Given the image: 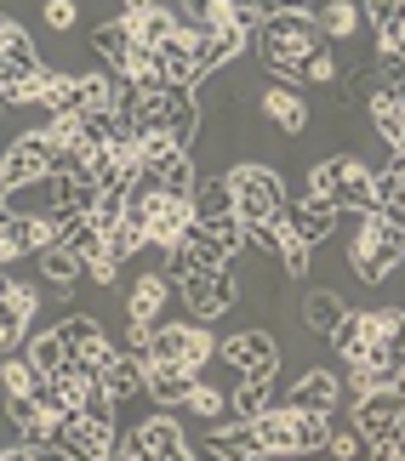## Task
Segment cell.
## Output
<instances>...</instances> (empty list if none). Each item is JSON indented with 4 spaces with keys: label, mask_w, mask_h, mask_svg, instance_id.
Returning <instances> with one entry per match:
<instances>
[{
    "label": "cell",
    "mask_w": 405,
    "mask_h": 461,
    "mask_svg": "<svg viewBox=\"0 0 405 461\" xmlns=\"http://www.w3.org/2000/svg\"><path fill=\"white\" fill-rule=\"evenodd\" d=\"M257 58L269 75H280V86H303V63L326 46L320 34V17L314 12H297V17H262V29L252 34Z\"/></svg>",
    "instance_id": "1"
},
{
    "label": "cell",
    "mask_w": 405,
    "mask_h": 461,
    "mask_svg": "<svg viewBox=\"0 0 405 461\" xmlns=\"http://www.w3.org/2000/svg\"><path fill=\"white\" fill-rule=\"evenodd\" d=\"M308 194L331 200L337 211H377V171L365 166L360 154H331V159H314L308 166Z\"/></svg>",
    "instance_id": "2"
},
{
    "label": "cell",
    "mask_w": 405,
    "mask_h": 461,
    "mask_svg": "<svg viewBox=\"0 0 405 461\" xmlns=\"http://www.w3.org/2000/svg\"><path fill=\"white\" fill-rule=\"evenodd\" d=\"M400 262H405V228L389 222L382 211H365L360 234L348 240V268L360 274V285H382Z\"/></svg>",
    "instance_id": "3"
},
{
    "label": "cell",
    "mask_w": 405,
    "mask_h": 461,
    "mask_svg": "<svg viewBox=\"0 0 405 461\" xmlns=\"http://www.w3.org/2000/svg\"><path fill=\"white\" fill-rule=\"evenodd\" d=\"M252 428L262 438V456H314L331 445V416H308L291 404H269Z\"/></svg>",
    "instance_id": "4"
},
{
    "label": "cell",
    "mask_w": 405,
    "mask_h": 461,
    "mask_svg": "<svg viewBox=\"0 0 405 461\" xmlns=\"http://www.w3.org/2000/svg\"><path fill=\"white\" fill-rule=\"evenodd\" d=\"M228 188H235V211L245 228H262V222H286V183H280L274 166H257V159H245V166L228 171Z\"/></svg>",
    "instance_id": "5"
},
{
    "label": "cell",
    "mask_w": 405,
    "mask_h": 461,
    "mask_svg": "<svg viewBox=\"0 0 405 461\" xmlns=\"http://www.w3.org/2000/svg\"><path fill=\"white\" fill-rule=\"evenodd\" d=\"M217 353V342H211V330L200 325V319H183V325H154L149 336V359L154 365H178V370H195Z\"/></svg>",
    "instance_id": "6"
},
{
    "label": "cell",
    "mask_w": 405,
    "mask_h": 461,
    "mask_svg": "<svg viewBox=\"0 0 405 461\" xmlns=\"http://www.w3.org/2000/svg\"><path fill=\"white\" fill-rule=\"evenodd\" d=\"M115 445H120L115 421H97V416H86V411H69L51 450H58L63 461H115Z\"/></svg>",
    "instance_id": "7"
},
{
    "label": "cell",
    "mask_w": 405,
    "mask_h": 461,
    "mask_svg": "<svg viewBox=\"0 0 405 461\" xmlns=\"http://www.w3.org/2000/svg\"><path fill=\"white\" fill-rule=\"evenodd\" d=\"M178 296H183V308L206 325V319H223L228 308L240 303V285H235V274H228V268H189L178 279Z\"/></svg>",
    "instance_id": "8"
},
{
    "label": "cell",
    "mask_w": 405,
    "mask_h": 461,
    "mask_svg": "<svg viewBox=\"0 0 405 461\" xmlns=\"http://www.w3.org/2000/svg\"><path fill=\"white\" fill-rule=\"evenodd\" d=\"M348 421L360 428L365 445H394V438H400V421H405V393H400V387H372V393H354Z\"/></svg>",
    "instance_id": "9"
},
{
    "label": "cell",
    "mask_w": 405,
    "mask_h": 461,
    "mask_svg": "<svg viewBox=\"0 0 405 461\" xmlns=\"http://www.w3.org/2000/svg\"><path fill=\"white\" fill-rule=\"evenodd\" d=\"M58 336H63V348H69V365L86 370V376H103V370H109V359L120 353V348L109 342V330H103L92 313H69L63 325H58Z\"/></svg>",
    "instance_id": "10"
},
{
    "label": "cell",
    "mask_w": 405,
    "mask_h": 461,
    "mask_svg": "<svg viewBox=\"0 0 405 461\" xmlns=\"http://www.w3.org/2000/svg\"><path fill=\"white\" fill-rule=\"evenodd\" d=\"M154 80L161 86H200V29H178L166 46H154Z\"/></svg>",
    "instance_id": "11"
},
{
    "label": "cell",
    "mask_w": 405,
    "mask_h": 461,
    "mask_svg": "<svg viewBox=\"0 0 405 461\" xmlns=\"http://www.w3.org/2000/svg\"><path fill=\"white\" fill-rule=\"evenodd\" d=\"M41 308V291L23 285V279H12L6 296H0V353H17L29 342V319Z\"/></svg>",
    "instance_id": "12"
},
{
    "label": "cell",
    "mask_w": 405,
    "mask_h": 461,
    "mask_svg": "<svg viewBox=\"0 0 405 461\" xmlns=\"http://www.w3.org/2000/svg\"><path fill=\"white\" fill-rule=\"evenodd\" d=\"M400 376H405V365H400L394 342H377V348H365L360 359H348V382H354V393H372V387H400Z\"/></svg>",
    "instance_id": "13"
},
{
    "label": "cell",
    "mask_w": 405,
    "mask_h": 461,
    "mask_svg": "<svg viewBox=\"0 0 405 461\" xmlns=\"http://www.w3.org/2000/svg\"><path fill=\"white\" fill-rule=\"evenodd\" d=\"M291 411H308V416H331L343 404V382H337V370H303V376H297V387H291Z\"/></svg>",
    "instance_id": "14"
},
{
    "label": "cell",
    "mask_w": 405,
    "mask_h": 461,
    "mask_svg": "<svg viewBox=\"0 0 405 461\" xmlns=\"http://www.w3.org/2000/svg\"><path fill=\"white\" fill-rule=\"evenodd\" d=\"M132 433H137V445L149 450V461H195V445H189V433L171 416H149V421H137Z\"/></svg>",
    "instance_id": "15"
},
{
    "label": "cell",
    "mask_w": 405,
    "mask_h": 461,
    "mask_svg": "<svg viewBox=\"0 0 405 461\" xmlns=\"http://www.w3.org/2000/svg\"><path fill=\"white\" fill-rule=\"evenodd\" d=\"M337 217H343V211L331 200H320V194H303L297 205H286V228L297 240H308V245H320V240L337 234Z\"/></svg>",
    "instance_id": "16"
},
{
    "label": "cell",
    "mask_w": 405,
    "mask_h": 461,
    "mask_svg": "<svg viewBox=\"0 0 405 461\" xmlns=\"http://www.w3.org/2000/svg\"><path fill=\"white\" fill-rule=\"evenodd\" d=\"M223 359L240 370V376H252V370H280V342L269 330H240L223 342Z\"/></svg>",
    "instance_id": "17"
},
{
    "label": "cell",
    "mask_w": 405,
    "mask_h": 461,
    "mask_svg": "<svg viewBox=\"0 0 405 461\" xmlns=\"http://www.w3.org/2000/svg\"><path fill=\"white\" fill-rule=\"evenodd\" d=\"M206 450H211V461H262V438L252 421H211Z\"/></svg>",
    "instance_id": "18"
},
{
    "label": "cell",
    "mask_w": 405,
    "mask_h": 461,
    "mask_svg": "<svg viewBox=\"0 0 405 461\" xmlns=\"http://www.w3.org/2000/svg\"><path fill=\"white\" fill-rule=\"evenodd\" d=\"M97 382L109 387V399H115V404H120V399H137V393H149V353H137V348L115 353V359H109V370H103Z\"/></svg>",
    "instance_id": "19"
},
{
    "label": "cell",
    "mask_w": 405,
    "mask_h": 461,
    "mask_svg": "<svg viewBox=\"0 0 405 461\" xmlns=\"http://www.w3.org/2000/svg\"><path fill=\"white\" fill-rule=\"evenodd\" d=\"M166 296H171V279L166 274H137L132 291H126V319H132V325H161Z\"/></svg>",
    "instance_id": "20"
},
{
    "label": "cell",
    "mask_w": 405,
    "mask_h": 461,
    "mask_svg": "<svg viewBox=\"0 0 405 461\" xmlns=\"http://www.w3.org/2000/svg\"><path fill=\"white\" fill-rule=\"evenodd\" d=\"M262 114H269V126H280L286 137L308 131V103L297 97V86H269V92H262Z\"/></svg>",
    "instance_id": "21"
},
{
    "label": "cell",
    "mask_w": 405,
    "mask_h": 461,
    "mask_svg": "<svg viewBox=\"0 0 405 461\" xmlns=\"http://www.w3.org/2000/svg\"><path fill=\"white\" fill-rule=\"evenodd\" d=\"M365 109H372L377 137H382V143H389V149L400 154V149H405V92H389V86H377Z\"/></svg>",
    "instance_id": "22"
},
{
    "label": "cell",
    "mask_w": 405,
    "mask_h": 461,
    "mask_svg": "<svg viewBox=\"0 0 405 461\" xmlns=\"http://www.w3.org/2000/svg\"><path fill=\"white\" fill-rule=\"evenodd\" d=\"M195 370H178V365H154L149 359V399L154 404H189V393H195Z\"/></svg>",
    "instance_id": "23"
},
{
    "label": "cell",
    "mask_w": 405,
    "mask_h": 461,
    "mask_svg": "<svg viewBox=\"0 0 405 461\" xmlns=\"http://www.w3.org/2000/svg\"><path fill=\"white\" fill-rule=\"evenodd\" d=\"M274 376H280V370H252V376L235 387V399H228V404H235V416H240V421H257L262 411H269V399H274Z\"/></svg>",
    "instance_id": "24"
},
{
    "label": "cell",
    "mask_w": 405,
    "mask_h": 461,
    "mask_svg": "<svg viewBox=\"0 0 405 461\" xmlns=\"http://www.w3.org/2000/svg\"><path fill=\"white\" fill-rule=\"evenodd\" d=\"M41 274H46V285L58 291V296H69L86 279V262L69 251V245H51V251H41Z\"/></svg>",
    "instance_id": "25"
},
{
    "label": "cell",
    "mask_w": 405,
    "mask_h": 461,
    "mask_svg": "<svg viewBox=\"0 0 405 461\" xmlns=\"http://www.w3.org/2000/svg\"><path fill=\"white\" fill-rule=\"evenodd\" d=\"M377 211L405 228V154H394L389 166L377 171Z\"/></svg>",
    "instance_id": "26"
},
{
    "label": "cell",
    "mask_w": 405,
    "mask_h": 461,
    "mask_svg": "<svg viewBox=\"0 0 405 461\" xmlns=\"http://www.w3.org/2000/svg\"><path fill=\"white\" fill-rule=\"evenodd\" d=\"M58 245H69V251H75V257L86 262V268H92V262H97L103 251H109V234H103V228H97L92 217H69Z\"/></svg>",
    "instance_id": "27"
},
{
    "label": "cell",
    "mask_w": 405,
    "mask_h": 461,
    "mask_svg": "<svg viewBox=\"0 0 405 461\" xmlns=\"http://www.w3.org/2000/svg\"><path fill=\"white\" fill-rule=\"evenodd\" d=\"M23 359L41 370V376H63V370H69V348H63L58 330H34L23 342Z\"/></svg>",
    "instance_id": "28"
},
{
    "label": "cell",
    "mask_w": 405,
    "mask_h": 461,
    "mask_svg": "<svg viewBox=\"0 0 405 461\" xmlns=\"http://www.w3.org/2000/svg\"><path fill=\"white\" fill-rule=\"evenodd\" d=\"M41 109H46V114H80V109H86V97H80V75H58V68H46Z\"/></svg>",
    "instance_id": "29"
},
{
    "label": "cell",
    "mask_w": 405,
    "mask_h": 461,
    "mask_svg": "<svg viewBox=\"0 0 405 461\" xmlns=\"http://www.w3.org/2000/svg\"><path fill=\"white\" fill-rule=\"evenodd\" d=\"M343 313H348V303H343L337 291H326V285L303 296V325H308V330H320V336L337 330V325H343Z\"/></svg>",
    "instance_id": "30"
},
{
    "label": "cell",
    "mask_w": 405,
    "mask_h": 461,
    "mask_svg": "<svg viewBox=\"0 0 405 461\" xmlns=\"http://www.w3.org/2000/svg\"><path fill=\"white\" fill-rule=\"evenodd\" d=\"M195 217H200V222L240 217V211H235V188H228V176H200V188H195Z\"/></svg>",
    "instance_id": "31"
},
{
    "label": "cell",
    "mask_w": 405,
    "mask_h": 461,
    "mask_svg": "<svg viewBox=\"0 0 405 461\" xmlns=\"http://www.w3.org/2000/svg\"><path fill=\"white\" fill-rule=\"evenodd\" d=\"M314 17H320V34H326V41H348V34L360 29V6H354V0H326Z\"/></svg>",
    "instance_id": "32"
},
{
    "label": "cell",
    "mask_w": 405,
    "mask_h": 461,
    "mask_svg": "<svg viewBox=\"0 0 405 461\" xmlns=\"http://www.w3.org/2000/svg\"><path fill=\"white\" fill-rule=\"evenodd\" d=\"M178 29H183V17H178V12H166V6H154L149 17H137V23H132V34H137V41H143L149 51H154V46H166Z\"/></svg>",
    "instance_id": "33"
},
{
    "label": "cell",
    "mask_w": 405,
    "mask_h": 461,
    "mask_svg": "<svg viewBox=\"0 0 405 461\" xmlns=\"http://www.w3.org/2000/svg\"><path fill=\"white\" fill-rule=\"evenodd\" d=\"M0 387H6V393H41V370H34L23 353H17V359L0 365Z\"/></svg>",
    "instance_id": "34"
},
{
    "label": "cell",
    "mask_w": 405,
    "mask_h": 461,
    "mask_svg": "<svg viewBox=\"0 0 405 461\" xmlns=\"http://www.w3.org/2000/svg\"><path fill=\"white\" fill-rule=\"evenodd\" d=\"M308 262H314V245L297 240L286 228V245H280V268H286V279H308Z\"/></svg>",
    "instance_id": "35"
},
{
    "label": "cell",
    "mask_w": 405,
    "mask_h": 461,
    "mask_svg": "<svg viewBox=\"0 0 405 461\" xmlns=\"http://www.w3.org/2000/svg\"><path fill=\"white\" fill-rule=\"evenodd\" d=\"M223 404H228V399L217 393V387L195 382V393H189V404H183V411H189V416H200V421H217V416H223Z\"/></svg>",
    "instance_id": "36"
},
{
    "label": "cell",
    "mask_w": 405,
    "mask_h": 461,
    "mask_svg": "<svg viewBox=\"0 0 405 461\" xmlns=\"http://www.w3.org/2000/svg\"><path fill=\"white\" fill-rule=\"evenodd\" d=\"M365 23L377 34H389L394 23H405V0H365Z\"/></svg>",
    "instance_id": "37"
},
{
    "label": "cell",
    "mask_w": 405,
    "mask_h": 461,
    "mask_svg": "<svg viewBox=\"0 0 405 461\" xmlns=\"http://www.w3.org/2000/svg\"><path fill=\"white\" fill-rule=\"evenodd\" d=\"M331 80H337V58H331V46H320L303 63V86H331Z\"/></svg>",
    "instance_id": "38"
},
{
    "label": "cell",
    "mask_w": 405,
    "mask_h": 461,
    "mask_svg": "<svg viewBox=\"0 0 405 461\" xmlns=\"http://www.w3.org/2000/svg\"><path fill=\"white\" fill-rule=\"evenodd\" d=\"M326 450L337 456V461H360V450H372V445L360 438V428H331V445Z\"/></svg>",
    "instance_id": "39"
},
{
    "label": "cell",
    "mask_w": 405,
    "mask_h": 461,
    "mask_svg": "<svg viewBox=\"0 0 405 461\" xmlns=\"http://www.w3.org/2000/svg\"><path fill=\"white\" fill-rule=\"evenodd\" d=\"M41 12H46V29H58V34H63V29H75V17H80L75 0H46Z\"/></svg>",
    "instance_id": "40"
},
{
    "label": "cell",
    "mask_w": 405,
    "mask_h": 461,
    "mask_svg": "<svg viewBox=\"0 0 405 461\" xmlns=\"http://www.w3.org/2000/svg\"><path fill=\"white\" fill-rule=\"evenodd\" d=\"M257 17H297V12H314L308 0H252Z\"/></svg>",
    "instance_id": "41"
},
{
    "label": "cell",
    "mask_w": 405,
    "mask_h": 461,
    "mask_svg": "<svg viewBox=\"0 0 405 461\" xmlns=\"http://www.w3.org/2000/svg\"><path fill=\"white\" fill-rule=\"evenodd\" d=\"M377 58H400L405 63V23H394L389 34H377Z\"/></svg>",
    "instance_id": "42"
},
{
    "label": "cell",
    "mask_w": 405,
    "mask_h": 461,
    "mask_svg": "<svg viewBox=\"0 0 405 461\" xmlns=\"http://www.w3.org/2000/svg\"><path fill=\"white\" fill-rule=\"evenodd\" d=\"M115 461H149V450L137 445V433H120V445H115Z\"/></svg>",
    "instance_id": "43"
},
{
    "label": "cell",
    "mask_w": 405,
    "mask_h": 461,
    "mask_svg": "<svg viewBox=\"0 0 405 461\" xmlns=\"http://www.w3.org/2000/svg\"><path fill=\"white\" fill-rule=\"evenodd\" d=\"M115 274H120V262H109V257H97L92 268H86V279H92V285H115Z\"/></svg>",
    "instance_id": "44"
},
{
    "label": "cell",
    "mask_w": 405,
    "mask_h": 461,
    "mask_svg": "<svg viewBox=\"0 0 405 461\" xmlns=\"http://www.w3.org/2000/svg\"><path fill=\"white\" fill-rule=\"evenodd\" d=\"M0 461H46V450H34V445H23V438H17V445L0 450Z\"/></svg>",
    "instance_id": "45"
},
{
    "label": "cell",
    "mask_w": 405,
    "mask_h": 461,
    "mask_svg": "<svg viewBox=\"0 0 405 461\" xmlns=\"http://www.w3.org/2000/svg\"><path fill=\"white\" fill-rule=\"evenodd\" d=\"M154 6H161V0H126V12H120V17H126V23H137V17H149Z\"/></svg>",
    "instance_id": "46"
},
{
    "label": "cell",
    "mask_w": 405,
    "mask_h": 461,
    "mask_svg": "<svg viewBox=\"0 0 405 461\" xmlns=\"http://www.w3.org/2000/svg\"><path fill=\"white\" fill-rule=\"evenodd\" d=\"M372 461H405V450H394V445H372Z\"/></svg>",
    "instance_id": "47"
},
{
    "label": "cell",
    "mask_w": 405,
    "mask_h": 461,
    "mask_svg": "<svg viewBox=\"0 0 405 461\" xmlns=\"http://www.w3.org/2000/svg\"><path fill=\"white\" fill-rule=\"evenodd\" d=\"M6 285H12V274H0V296H6Z\"/></svg>",
    "instance_id": "48"
},
{
    "label": "cell",
    "mask_w": 405,
    "mask_h": 461,
    "mask_svg": "<svg viewBox=\"0 0 405 461\" xmlns=\"http://www.w3.org/2000/svg\"><path fill=\"white\" fill-rule=\"evenodd\" d=\"M0 114H6V97H0Z\"/></svg>",
    "instance_id": "49"
},
{
    "label": "cell",
    "mask_w": 405,
    "mask_h": 461,
    "mask_svg": "<svg viewBox=\"0 0 405 461\" xmlns=\"http://www.w3.org/2000/svg\"><path fill=\"white\" fill-rule=\"evenodd\" d=\"M400 393H405V376H400Z\"/></svg>",
    "instance_id": "50"
}]
</instances>
